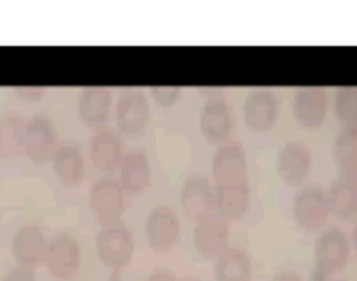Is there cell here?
I'll return each instance as SVG.
<instances>
[{
  "instance_id": "cell-1",
  "label": "cell",
  "mask_w": 357,
  "mask_h": 281,
  "mask_svg": "<svg viewBox=\"0 0 357 281\" xmlns=\"http://www.w3.org/2000/svg\"><path fill=\"white\" fill-rule=\"evenodd\" d=\"M213 179L217 214L225 220H240L250 208V185L246 154L240 143L227 140L213 156Z\"/></svg>"
},
{
  "instance_id": "cell-2",
  "label": "cell",
  "mask_w": 357,
  "mask_h": 281,
  "mask_svg": "<svg viewBox=\"0 0 357 281\" xmlns=\"http://www.w3.org/2000/svg\"><path fill=\"white\" fill-rule=\"evenodd\" d=\"M95 248H97V256L103 262V266H107L114 275H118L132 260L135 239H132V233L126 229V225L118 223V225L103 227L97 233Z\"/></svg>"
},
{
  "instance_id": "cell-3",
  "label": "cell",
  "mask_w": 357,
  "mask_h": 281,
  "mask_svg": "<svg viewBox=\"0 0 357 281\" xmlns=\"http://www.w3.org/2000/svg\"><path fill=\"white\" fill-rule=\"evenodd\" d=\"M349 239L338 229H328L315 243V268L311 281H328L330 275L340 271L349 260Z\"/></svg>"
},
{
  "instance_id": "cell-4",
  "label": "cell",
  "mask_w": 357,
  "mask_h": 281,
  "mask_svg": "<svg viewBox=\"0 0 357 281\" xmlns=\"http://www.w3.org/2000/svg\"><path fill=\"white\" fill-rule=\"evenodd\" d=\"M89 206L101 227L122 223L124 214V191L118 181L101 179L89 191Z\"/></svg>"
},
{
  "instance_id": "cell-5",
  "label": "cell",
  "mask_w": 357,
  "mask_h": 281,
  "mask_svg": "<svg viewBox=\"0 0 357 281\" xmlns=\"http://www.w3.org/2000/svg\"><path fill=\"white\" fill-rule=\"evenodd\" d=\"M82 262V250L80 243L74 235L70 233H57L49 246H47V256H45V264L49 268V273L61 281L72 279Z\"/></svg>"
},
{
  "instance_id": "cell-6",
  "label": "cell",
  "mask_w": 357,
  "mask_h": 281,
  "mask_svg": "<svg viewBox=\"0 0 357 281\" xmlns=\"http://www.w3.org/2000/svg\"><path fill=\"white\" fill-rule=\"evenodd\" d=\"M57 147H59L57 130L53 122L43 113L32 115L26 122V143H24V154L30 158V162L38 166L47 164L49 160H53Z\"/></svg>"
},
{
  "instance_id": "cell-7",
  "label": "cell",
  "mask_w": 357,
  "mask_h": 281,
  "mask_svg": "<svg viewBox=\"0 0 357 281\" xmlns=\"http://www.w3.org/2000/svg\"><path fill=\"white\" fill-rule=\"evenodd\" d=\"M181 235V220L176 212L168 206H155L149 210L145 220V237L151 250L170 252Z\"/></svg>"
},
{
  "instance_id": "cell-8",
  "label": "cell",
  "mask_w": 357,
  "mask_h": 281,
  "mask_svg": "<svg viewBox=\"0 0 357 281\" xmlns=\"http://www.w3.org/2000/svg\"><path fill=\"white\" fill-rule=\"evenodd\" d=\"M151 120L149 99L139 90H128L116 105V124L128 136H141Z\"/></svg>"
},
{
  "instance_id": "cell-9",
  "label": "cell",
  "mask_w": 357,
  "mask_h": 281,
  "mask_svg": "<svg viewBox=\"0 0 357 281\" xmlns=\"http://www.w3.org/2000/svg\"><path fill=\"white\" fill-rule=\"evenodd\" d=\"M181 208L192 220H202L204 216L217 214L215 187L206 177H192L181 185Z\"/></svg>"
},
{
  "instance_id": "cell-10",
  "label": "cell",
  "mask_w": 357,
  "mask_h": 281,
  "mask_svg": "<svg viewBox=\"0 0 357 281\" xmlns=\"http://www.w3.org/2000/svg\"><path fill=\"white\" fill-rule=\"evenodd\" d=\"M200 130L213 145H223L234 132V115L223 97H211L200 111Z\"/></svg>"
},
{
  "instance_id": "cell-11",
  "label": "cell",
  "mask_w": 357,
  "mask_h": 281,
  "mask_svg": "<svg viewBox=\"0 0 357 281\" xmlns=\"http://www.w3.org/2000/svg\"><path fill=\"white\" fill-rule=\"evenodd\" d=\"M328 195L321 187H307L292 202V216L305 231L321 229L328 220Z\"/></svg>"
},
{
  "instance_id": "cell-12",
  "label": "cell",
  "mask_w": 357,
  "mask_h": 281,
  "mask_svg": "<svg viewBox=\"0 0 357 281\" xmlns=\"http://www.w3.org/2000/svg\"><path fill=\"white\" fill-rule=\"evenodd\" d=\"M47 246H49V241H47L43 229H38L36 225L20 227L11 239V252H13L15 260L20 262V266L32 268V271H36L40 264H45Z\"/></svg>"
},
{
  "instance_id": "cell-13",
  "label": "cell",
  "mask_w": 357,
  "mask_h": 281,
  "mask_svg": "<svg viewBox=\"0 0 357 281\" xmlns=\"http://www.w3.org/2000/svg\"><path fill=\"white\" fill-rule=\"evenodd\" d=\"M229 243V225L219 214L204 216L196 223L194 229V246L206 258H219Z\"/></svg>"
},
{
  "instance_id": "cell-14",
  "label": "cell",
  "mask_w": 357,
  "mask_h": 281,
  "mask_svg": "<svg viewBox=\"0 0 357 281\" xmlns=\"http://www.w3.org/2000/svg\"><path fill=\"white\" fill-rule=\"evenodd\" d=\"M328 111V93L321 86H305L292 99V113L303 128H319Z\"/></svg>"
},
{
  "instance_id": "cell-15",
  "label": "cell",
  "mask_w": 357,
  "mask_h": 281,
  "mask_svg": "<svg viewBox=\"0 0 357 281\" xmlns=\"http://www.w3.org/2000/svg\"><path fill=\"white\" fill-rule=\"evenodd\" d=\"M112 93L103 86H84L78 95V118L86 128L101 130L109 120Z\"/></svg>"
},
{
  "instance_id": "cell-16",
  "label": "cell",
  "mask_w": 357,
  "mask_h": 281,
  "mask_svg": "<svg viewBox=\"0 0 357 281\" xmlns=\"http://www.w3.org/2000/svg\"><path fill=\"white\" fill-rule=\"evenodd\" d=\"M280 105L269 90H252L244 103V122L252 132H269L278 122Z\"/></svg>"
},
{
  "instance_id": "cell-17",
  "label": "cell",
  "mask_w": 357,
  "mask_h": 281,
  "mask_svg": "<svg viewBox=\"0 0 357 281\" xmlns=\"http://www.w3.org/2000/svg\"><path fill=\"white\" fill-rule=\"evenodd\" d=\"M89 154H91V162L103 170V172H112L116 168H120L122 164V158H124V143L122 138L109 130V128H101L93 134L91 138V147H89Z\"/></svg>"
},
{
  "instance_id": "cell-18",
  "label": "cell",
  "mask_w": 357,
  "mask_h": 281,
  "mask_svg": "<svg viewBox=\"0 0 357 281\" xmlns=\"http://www.w3.org/2000/svg\"><path fill=\"white\" fill-rule=\"evenodd\" d=\"M278 175L288 185H301L311 170V152L303 143H286L278 156Z\"/></svg>"
},
{
  "instance_id": "cell-19",
  "label": "cell",
  "mask_w": 357,
  "mask_h": 281,
  "mask_svg": "<svg viewBox=\"0 0 357 281\" xmlns=\"http://www.w3.org/2000/svg\"><path fill=\"white\" fill-rule=\"evenodd\" d=\"M120 187L124 193L139 195L143 193L151 183V166L143 152H130L124 154L120 164Z\"/></svg>"
},
{
  "instance_id": "cell-20",
  "label": "cell",
  "mask_w": 357,
  "mask_h": 281,
  "mask_svg": "<svg viewBox=\"0 0 357 281\" xmlns=\"http://www.w3.org/2000/svg\"><path fill=\"white\" fill-rule=\"evenodd\" d=\"M53 170L66 187H78L84 181L86 162L76 145H59L53 156Z\"/></svg>"
},
{
  "instance_id": "cell-21",
  "label": "cell",
  "mask_w": 357,
  "mask_h": 281,
  "mask_svg": "<svg viewBox=\"0 0 357 281\" xmlns=\"http://www.w3.org/2000/svg\"><path fill=\"white\" fill-rule=\"evenodd\" d=\"M328 206L340 220H349L357 214V175H340L332 183Z\"/></svg>"
},
{
  "instance_id": "cell-22",
  "label": "cell",
  "mask_w": 357,
  "mask_h": 281,
  "mask_svg": "<svg viewBox=\"0 0 357 281\" xmlns=\"http://www.w3.org/2000/svg\"><path fill=\"white\" fill-rule=\"evenodd\" d=\"M217 281H250L252 262L250 256L242 250H225L215 262Z\"/></svg>"
},
{
  "instance_id": "cell-23",
  "label": "cell",
  "mask_w": 357,
  "mask_h": 281,
  "mask_svg": "<svg viewBox=\"0 0 357 281\" xmlns=\"http://www.w3.org/2000/svg\"><path fill=\"white\" fill-rule=\"evenodd\" d=\"M26 122L20 115L0 118V158H17L24 154Z\"/></svg>"
},
{
  "instance_id": "cell-24",
  "label": "cell",
  "mask_w": 357,
  "mask_h": 281,
  "mask_svg": "<svg viewBox=\"0 0 357 281\" xmlns=\"http://www.w3.org/2000/svg\"><path fill=\"white\" fill-rule=\"evenodd\" d=\"M334 162L340 175H357V126L344 128L334 143Z\"/></svg>"
},
{
  "instance_id": "cell-25",
  "label": "cell",
  "mask_w": 357,
  "mask_h": 281,
  "mask_svg": "<svg viewBox=\"0 0 357 281\" xmlns=\"http://www.w3.org/2000/svg\"><path fill=\"white\" fill-rule=\"evenodd\" d=\"M336 115L347 128L357 126V86H340L336 90Z\"/></svg>"
},
{
  "instance_id": "cell-26",
  "label": "cell",
  "mask_w": 357,
  "mask_h": 281,
  "mask_svg": "<svg viewBox=\"0 0 357 281\" xmlns=\"http://www.w3.org/2000/svg\"><path fill=\"white\" fill-rule=\"evenodd\" d=\"M149 95L160 107H172L183 95V86L178 84H164V86H151Z\"/></svg>"
},
{
  "instance_id": "cell-27",
  "label": "cell",
  "mask_w": 357,
  "mask_h": 281,
  "mask_svg": "<svg viewBox=\"0 0 357 281\" xmlns=\"http://www.w3.org/2000/svg\"><path fill=\"white\" fill-rule=\"evenodd\" d=\"M3 281H36V275L32 268H24V266H15L11 268Z\"/></svg>"
},
{
  "instance_id": "cell-28",
  "label": "cell",
  "mask_w": 357,
  "mask_h": 281,
  "mask_svg": "<svg viewBox=\"0 0 357 281\" xmlns=\"http://www.w3.org/2000/svg\"><path fill=\"white\" fill-rule=\"evenodd\" d=\"M13 93H15L17 97H22V99L34 101V99H40V97L47 93V86H15Z\"/></svg>"
},
{
  "instance_id": "cell-29",
  "label": "cell",
  "mask_w": 357,
  "mask_h": 281,
  "mask_svg": "<svg viewBox=\"0 0 357 281\" xmlns=\"http://www.w3.org/2000/svg\"><path fill=\"white\" fill-rule=\"evenodd\" d=\"M147 281H176V277H174L170 271L160 268V271H153V273L147 277Z\"/></svg>"
},
{
  "instance_id": "cell-30",
  "label": "cell",
  "mask_w": 357,
  "mask_h": 281,
  "mask_svg": "<svg viewBox=\"0 0 357 281\" xmlns=\"http://www.w3.org/2000/svg\"><path fill=\"white\" fill-rule=\"evenodd\" d=\"M273 281H303V279H301V275L294 273V271H284V273L275 275Z\"/></svg>"
},
{
  "instance_id": "cell-31",
  "label": "cell",
  "mask_w": 357,
  "mask_h": 281,
  "mask_svg": "<svg viewBox=\"0 0 357 281\" xmlns=\"http://www.w3.org/2000/svg\"><path fill=\"white\" fill-rule=\"evenodd\" d=\"M353 243H355V250H357V225H355V231H353Z\"/></svg>"
},
{
  "instance_id": "cell-32",
  "label": "cell",
  "mask_w": 357,
  "mask_h": 281,
  "mask_svg": "<svg viewBox=\"0 0 357 281\" xmlns=\"http://www.w3.org/2000/svg\"><path fill=\"white\" fill-rule=\"evenodd\" d=\"M183 281H198V279H183Z\"/></svg>"
}]
</instances>
